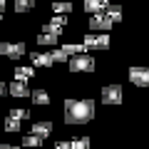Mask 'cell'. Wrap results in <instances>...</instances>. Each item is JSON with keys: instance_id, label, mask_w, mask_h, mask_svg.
Instances as JSON below:
<instances>
[{"instance_id": "4", "label": "cell", "mask_w": 149, "mask_h": 149, "mask_svg": "<svg viewBox=\"0 0 149 149\" xmlns=\"http://www.w3.org/2000/svg\"><path fill=\"white\" fill-rule=\"evenodd\" d=\"M82 45H85V50L87 47L107 50V47H109V35H104V32H102V35H92V32H90V35H85V42H82Z\"/></svg>"}, {"instance_id": "21", "label": "cell", "mask_w": 149, "mask_h": 149, "mask_svg": "<svg viewBox=\"0 0 149 149\" xmlns=\"http://www.w3.org/2000/svg\"><path fill=\"white\" fill-rule=\"evenodd\" d=\"M70 149H90V139H87V137L74 139V142H70Z\"/></svg>"}, {"instance_id": "29", "label": "cell", "mask_w": 149, "mask_h": 149, "mask_svg": "<svg viewBox=\"0 0 149 149\" xmlns=\"http://www.w3.org/2000/svg\"><path fill=\"white\" fill-rule=\"evenodd\" d=\"M0 20H3V13H0Z\"/></svg>"}, {"instance_id": "22", "label": "cell", "mask_w": 149, "mask_h": 149, "mask_svg": "<svg viewBox=\"0 0 149 149\" xmlns=\"http://www.w3.org/2000/svg\"><path fill=\"white\" fill-rule=\"evenodd\" d=\"M5 132H20V119L8 117V119H5Z\"/></svg>"}, {"instance_id": "1", "label": "cell", "mask_w": 149, "mask_h": 149, "mask_svg": "<svg viewBox=\"0 0 149 149\" xmlns=\"http://www.w3.org/2000/svg\"><path fill=\"white\" fill-rule=\"evenodd\" d=\"M95 117L92 100H67L65 102V122L67 124H87Z\"/></svg>"}, {"instance_id": "5", "label": "cell", "mask_w": 149, "mask_h": 149, "mask_svg": "<svg viewBox=\"0 0 149 149\" xmlns=\"http://www.w3.org/2000/svg\"><path fill=\"white\" fill-rule=\"evenodd\" d=\"M0 52L5 55V57L17 60V57L25 55V42H3V45H0Z\"/></svg>"}, {"instance_id": "15", "label": "cell", "mask_w": 149, "mask_h": 149, "mask_svg": "<svg viewBox=\"0 0 149 149\" xmlns=\"http://www.w3.org/2000/svg\"><path fill=\"white\" fill-rule=\"evenodd\" d=\"M60 50H62L67 57H74V55H82V52H85V45H62Z\"/></svg>"}, {"instance_id": "10", "label": "cell", "mask_w": 149, "mask_h": 149, "mask_svg": "<svg viewBox=\"0 0 149 149\" xmlns=\"http://www.w3.org/2000/svg\"><path fill=\"white\" fill-rule=\"evenodd\" d=\"M30 60L37 67H50V65H52V57H50L47 52H30Z\"/></svg>"}, {"instance_id": "6", "label": "cell", "mask_w": 149, "mask_h": 149, "mask_svg": "<svg viewBox=\"0 0 149 149\" xmlns=\"http://www.w3.org/2000/svg\"><path fill=\"white\" fill-rule=\"evenodd\" d=\"M129 80H132L134 85H139V87H147L149 85V72L144 67H132L129 70Z\"/></svg>"}, {"instance_id": "12", "label": "cell", "mask_w": 149, "mask_h": 149, "mask_svg": "<svg viewBox=\"0 0 149 149\" xmlns=\"http://www.w3.org/2000/svg\"><path fill=\"white\" fill-rule=\"evenodd\" d=\"M104 17L109 22H119V20H122V8H119V5H107L104 8Z\"/></svg>"}, {"instance_id": "19", "label": "cell", "mask_w": 149, "mask_h": 149, "mask_svg": "<svg viewBox=\"0 0 149 149\" xmlns=\"http://www.w3.org/2000/svg\"><path fill=\"white\" fill-rule=\"evenodd\" d=\"M35 8V0H15V10L17 13H27Z\"/></svg>"}, {"instance_id": "23", "label": "cell", "mask_w": 149, "mask_h": 149, "mask_svg": "<svg viewBox=\"0 0 149 149\" xmlns=\"http://www.w3.org/2000/svg\"><path fill=\"white\" fill-rule=\"evenodd\" d=\"M50 57H52V62H65V60H67V55L57 47V50H52V52H50Z\"/></svg>"}, {"instance_id": "3", "label": "cell", "mask_w": 149, "mask_h": 149, "mask_svg": "<svg viewBox=\"0 0 149 149\" xmlns=\"http://www.w3.org/2000/svg\"><path fill=\"white\" fill-rule=\"evenodd\" d=\"M102 102L104 104H119L122 102V87L119 85H109L102 90Z\"/></svg>"}, {"instance_id": "11", "label": "cell", "mask_w": 149, "mask_h": 149, "mask_svg": "<svg viewBox=\"0 0 149 149\" xmlns=\"http://www.w3.org/2000/svg\"><path fill=\"white\" fill-rule=\"evenodd\" d=\"M8 92H10L13 97H30V90L25 87V82H13V85H8Z\"/></svg>"}, {"instance_id": "9", "label": "cell", "mask_w": 149, "mask_h": 149, "mask_svg": "<svg viewBox=\"0 0 149 149\" xmlns=\"http://www.w3.org/2000/svg\"><path fill=\"white\" fill-rule=\"evenodd\" d=\"M109 5V0H85V10L97 15V13H104V8Z\"/></svg>"}, {"instance_id": "16", "label": "cell", "mask_w": 149, "mask_h": 149, "mask_svg": "<svg viewBox=\"0 0 149 149\" xmlns=\"http://www.w3.org/2000/svg\"><path fill=\"white\" fill-rule=\"evenodd\" d=\"M57 37L60 35H52V32H40L37 35V42L40 45H57Z\"/></svg>"}, {"instance_id": "2", "label": "cell", "mask_w": 149, "mask_h": 149, "mask_svg": "<svg viewBox=\"0 0 149 149\" xmlns=\"http://www.w3.org/2000/svg\"><path fill=\"white\" fill-rule=\"evenodd\" d=\"M70 70L72 72H92L95 70V60L90 57V55H74L72 60H70Z\"/></svg>"}, {"instance_id": "18", "label": "cell", "mask_w": 149, "mask_h": 149, "mask_svg": "<svg viewBox=\"0 0 149 149\" xmlns=\"http://www.w3.org/2000/svg\"><path fill=\"white\" fill-rule=\"evenodd\" d=\"M52 10L57 13V15H65V13L72 10V3H65V0H55V3H52Z\"/></svg>"}, {"instance_id": "28", "label": "cell", "mask_w": 149, "mask_h": 149, "mask_svg": "<svg viewBox=\"0 0 149 149\" xmlns=\"http://www.w3.org/2000/svg\"><path fill=\"white\" fill-rule=\"evenodd\" d=\"M3 8H5V0H0V13H3Z\"/></svg>"}, {"instance_id": "8", "label": "cell", "mask_w": 149, "mask_h": 149, "mask_svg": "<svg viewBox=\"0 0 149 149\" xmlns=\"http://www.w3.org/2000/svg\"><path fill=\"white\" fill-rule=\"evenodd\" d=\"M50 132H52V122H32V132H30V134H35V137L45 139Z\"/></svg>"}, {"instance_id": "7", "label": "cell", "mask_w": 149, "mask_h": 149, "mask_svg": "<svg viewBox=\"0 0 149 149\" xmlns=\"http://www.w3.org/2000/svg\"><path fill=\"white\" fill-rule=\"evenodd\" d=\"M90 27L92 30H112V22L104 17V13H97V15H92Z\"/></svg>"}, {"instance_id": "20", "label": "cell", "mask_w": 149, "mask_h": 149, "mask_svg": "<svg viewBox=\"0 0 149 149\" xmlns=\"http://www.w3.org/2000/svg\"><path fill=\"white\" fill-rule=\"evenodd\" d=\"M22 144H25V147H30V149H40L42 139H40V137H35V134H27V137L22 139Z\"/></svg>"}, {"instance_id": "24", "label": "cell", "mask_w": 149, "mask_h": 149, "mask_svg": "<svg viewBox=\"0 0 149 149\" xmlns=\"http://www.w3.org/2000/svg\"><path fill=\"white\" fill-rule=\"evenodd\" d=\"M50 25H55V27H65V25H67V17H65V15H55L52 20H50Z\"/></svg>"}, {"instance_id": "27", "label": "cell", "mask_w": 149, "mask_h": 149, "mask_svg": "<svg viewBox=\"0 0 149 149\" xmlns=\"http://www.w3.org/2000/svg\"><path fill=\"white\" fill-rule=\"evenodd\" d=\"M0 149H17V147H13V144H0Z\"/></svg>"}, {"instance_id": "14", "label": "cell", "mask_w": 149, "mask_h": 149, "mask_svg": "<svg viewBox=\"0 0 149 149\" xmlns=\"http://www.w3.org/2000/svg\"><path fill=\"white\" fill-rule=\"evenodd\" d=\"M32 74H35V70H32V67H15V80H17V82L30 80Z\"/></svg>"}, {"instance_id": "26", "label": "cell", "mask_w": 149, "mask_h": 149, "mask_svg": "<svg viewBox=\"0 0 149 149\" xmlns=\"http://www.w3.org/2000/svg\"><path fill=\"white\" fill-rule=\"evenodd\" d=\"M5 92H8V85H5V82H0V97L5 95Z\"/></svg>"}, {"instance_id": "17", "label": "cell", "mask_w": 149, "mask_h": 149, "mask_svg": "<svg viewBox=\"0 0 149 149\" xmlns=\"http://www.w3.org/2000/svg\"><path fill=\"white\" fill-rule=\"evenodd\" d=\"M8 117H13V119H20V122H22V119H27V117H30V109H25V107H13Z\"/></svg>"}, {"instance_id": "13", "label": "cell", "mask_w": 149, "mask_h": 149, "mask_svg": "<svg viewBox=\"0 0 149 149\" xmlns=\"http://www.w3.org/2000/svg\"><path fill=\"white\" fill-rule=\"evenodd\" d=\"M30 97H32V102L35 104H50V97H47V92L45 90H30Z\"/></svg>"}, {"instance_id": "25", "label": "cell", "mask_w": 149, "mask_h": 149, "mask_svg": "<svg viewBox=\"0 0 149 149\" xmlns=\"http://www.w3.org/2000/svg\"><path fill=\"white\" fill-rule=\"evenodd\" d=\"M55 149H70V142H57V144H55Z\"/></svg>"}]
</instances>
